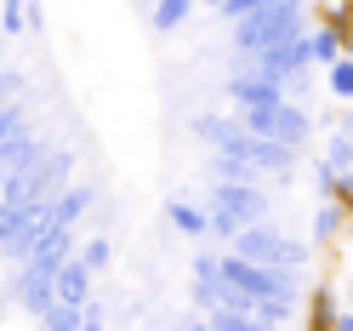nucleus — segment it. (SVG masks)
Returning <instances> with one entry per match:
<instances>
[{"mask_svg": "<svg viewBox=\"0 0 353 331\" xmlns=\"http://www.w3.org/2000/svg\"><path fill=\"white\" fill-rule=\"evenodd\" d=\"M85 314H92V303H52L46 314H40V331H80Z\"/></svg>", "mask_w": 353, "mask_h": 331, "instance_id": "2eb2a0df", "label": "nucleus"}, {"mask_svg": "<svg viewBox=\"0 0 353 331\" xmlns=\"http://www.w3.org/2000/svg\"><path fill=\"white\" fill-rule=\"evenodd\" d=\"M239 126L256 131V138H274V143H291L302 149L307 138H314V115L296 103V97H285V103H256V108H239Z\"/></svg>", "mask_w": 353, "mask_h": 331, "instance_id": "423d86ee", "label": "nucleus"}, {"mask_svg": "<svg viewBox=\"0 0 353 331\" xmlns=\"http://www.w3.org/2000/svg\"><path fill=\"white\" fill-rule=\"evenodd\" d=\"M325 154H330V160H342V166H353V131H347V126H330Z\"/></svg>", "mask_w": 353, "mask_h": 331, "instance_id": "aec40b11", "label": "nucleus"}, {"mask_svg": "<svg viewBox=\"0 0 353 331\" xmlns=\"http://www.w3.org/2000/svg\"><path fill=\"white\" fill-rule=\"evenodd\" d=\"M211 178H223V183H256L262 166L239 160V154H211Z\"/></svg>", "mask_w": 353, "mask_h": 331, "instance_id": "f3484780", "label": "nucleus"}, {"mask_svg": "<svg viewBox=\"0 0 353 331\" xmlns=\"http://www.w3.org/2000/svg\"><path fill=\"white\" fill-rule=\"evenodd\" d=\"M336 183H342V160H314V194L319 200H336Z\"/></svg>", "mask_w": 353, "mask_h": 331, "instance_id": "6ab92c4d", "label": "nucleus"}, {"mask_svg": "<svg viewBox=\"0 0 353 331\" xmlns=\"http://www.w3.org/2000/svg\"><path fill=\"white\" fill-rule=\"evenodd\" d=\"M307 46H314V63H319V69H330V63H336V57L347 52V35L314 17V29H307Z\"/></svg>", "mask_w": 353, "mask_h": 331, "instance_id": "f8f14e48", "label": "nucleus"}, {"mask_svg": "<svg viewBox=\"0 0 353 331\" xmlns=\"http://www.w3.org/2000/svg\"><path fill=\"white\" fill-rule=\"evenodd\" d=\"M325 86H330V97H336V103H353V52H342L325 69Z\"/></svg>", "mask_w": 353, "mask_h": 331, "instance_id": "a211bd4d", "label": "nucleus"}, {"mask_svg": "<svg viewBox=\"0 0 353 331\" xmlns=\"http://www.w3.org/2000/svg\"><path fill=\"white\" fill-rule=\"evenodd\" d=\"M80 331H108V325H103V308H97V303H92V314H85V325H80Z\"/></svg>", "mask_w": 353, "mask_h": 331, "instance_id": "393cba45", "label": "nucleus"}, {"mask_svg": "<svg viewBox=\"0 0 353 331\" xmlns=\"http://www.w3.org/2000/svg\"><path fill=\"white\" fill-rule=\"evenodd\" d=\"M256 6H268V0H228V6H223V17L234 23V17H245V12H256Z\"/></svg>", "mask_w": 353, "mask_h": 331, "instance_id": "5701e85b", "label": "nucleus"}, {"mask_svg": "<svg viewBox=\"0 0 353 331\" xmlns=\"http://www.w3.org/2000/svg\"><path fill=\"white\" fill-rule=\"evenodd\" d=\"M17 86H23V80H17V75H0V108H6V103L17 97Z\"/></svg>", "mask_w": 353, "mask_h": 331, "instance_id": "b1692460", "label": "nucleus"}, {"mask_svg": "<svg viewBox=\"0 0 353 331\" xmlns=\"http://www.w3.org/2000/svg\"><path fill=\"white\" fill-rule=\"evenodd\" d=\"M205 206H211V234H216V240H234L245 223H262V217L274 211L262 178H256V183H223V178H211Z\"/></svg>", "mask_w": 353, "mask_h": 331, "instance_id": "7ed1b4c3", "label": "nucleus"}, {"mask_svg": "<svg viewBox=\"0 0 353 331\" xmlns=\"http://www.w3.org/2000/svg\"><path fill=\"white\" fill-rule=\"evenodd\" d=\"M176 331H216V325H211V320L200 314V320H183V325H176Z\"/></svg>", "mask_w": 353, "mask_h": 331, "instance_id": "bb28decb", "label": "nucleus"}, {"mask_svg": "<svg viewBox=\"0 0 353 331\" xmlns=\"http://www.w3.org/2000/svg\"><path fill=\"white\" fill-rule=\"evenodd\" d=\"M52 229V200H6L0 206V257H29Z\"/></svg>", "mask_w": 353, "mask_h": 331, "instance_id": "39448f33", "label": "nucleus"}, {"mask_svg": "<svg viewBox=\"0 0 353 331\" xmlns=\"http://www.w3.org/2000/svg\"><path fill=\"white\" fill-rule=\"evenodd\" d=\"M314 29V17H307V0H268V6H256L245 17H234V52L251 57V52H268L279 40H296Z\"/></svg>", "mask_w": 353, "mask_h": 331, "instance_id": "f03ea898", "label": "nucleus"}, {"mask_svg": "<svg viewBox=\"0 0 353 331\" xmlns=\"http://www.w3.org/2000/svg\"><path fill=\"white\" fill-rule=\"evenodd\" d=\"M314 6H336V0H314Z\"/></svg>", "mask_w": 353, "mask_h": 331, "instance_id": "c756f323", "label": "nucleus"}, {"mask_svg": "<svg viewBox=\"0 0 353 331\" xmlns=\"http://www.w3.org/2000/svg\"><path fill=\"white\" fill-rule=\"evenodd\" d=\"M347 52H353V29H347Z\"/></svg>", "mask_w": 353, "mask_h": 331, "instance_id": "7c9ffc66", "label": "nucleus"}, {"mask_svg": "<svg viewBox=\"0 0 353 331\" xmlns=\"http://www.w3.org/2000/svg\"><path fill=\"white\" fill-rule=\"evenodd\" d=\"M223 92H228V103H234V108H256V103H285V97H291V86L274 80V75H262V69H245V63H239V69L223 80Z\"/></svg>", "mask_w": 353, "mask_h": 331, "instance_id": "0eeeda50", "label": "nucleus"}, {"mask_svg": "<svg viewBox=\"0 0 353 331\" xmlns=\"http://www.w3.org/2000/svg\"><path fill=\"white\" fill-rule=\"evenodd\" d=\"M200 6H211V12H223V6H228V0H200Z\"/></svg>", "mask_w": 353, "mask_h": 331, "instance_id": "cd10ccee", "label": "nucleus"}, {"mask_svg": "<svg viewBox=\"0 0 353 331\" xmlns=\"http://www.w3.org/2000/svg\"><path fill=\"white\" fill-rule=\"evenodd\" d=\"M0 29H6V35H23V29H29V0H6V6H0Z\"/></svg>", "mask_w": 353, "mask_h": 331, "instance_id": "4be33fe9", "label": "nucleus"}, {"mask_svg": "<svg viewBox=\"0 0 353 331\" xmlns=\"http://www.w3.org/2000/svg\"><path fill=\"white\" fill-rule=\"evenodd\" d=\"M347 308V297L336 292V285H314L307 292V303H302V320H307V331H336V314Z\"/></svg>", "mask_w": 353, "mask_h": 331, "instance_id": "6e6552de", "label": "nucleus"}, {"mask_svg": "<svg viewBox=\"0 0 353 331\" xmlns=\"http://www.w3.org/2000/svg\"><path fill=\"white\" fill-rule=\"evenodd\" d=\"M188 131H194L200 143H211L216 154H239V160L262 166V178H291V171H296V149H291V143L256 138V131L239 126V115H194Z\"/></svg>", "mask_w": 353, "mask_h": 331, "instance_id": "f257e3e1", "label": "nucleus"}, {"mask_svg": "<svg viewBox=\"0 0 353 331\" xmlns=\"http://www.w3.org/2000/svg\"><path fill=\"white\" fill-rule=\"evenodd\" d=\"M194 6H200V0H160V6H148V23L160 29V35H176V29L188 23Z\"/></svg>", "mask_w": 353, "mask_h": 331, "instance_id": "dca6fc26", "label": "nucleus"}, {"mask_svg": "<svg viewBox=\"0 0 353 331\" xmlns=\"http://www.w3.org/2000/svg\"><path fill=\"white\" fill-rule=\"evenodd\" d=\"M228 252L256 257V263H274V269H291V274H307V263H314V246H307V240H291V234L274 223V217L245 223V229L228 240Z\"/></svg>", "mask_w": 353, "mask_h": 331, "instance_id": "20e7f679", "label": "nucleus"}, {"mask_svg": "<svg viewBox=\"0 0 353 331\" xmlns=\"http://www.w3.org/2000/svg\"><path fill=\"white\" fill-rule=\"evenodd\" d=\"M325 126H347V131H353V103H347V108H342V115H330V120H325Z\"/></svg>", "mask_w": 353, "mask_h": 331, "instance_id": "a878e982", "label": "nucleus"}, {"mask_svg": "<svg viewBox=\"0 0 353 331\" xmlns=\"http://www.w3.org/2000/svg\"><path fill=\"white\" fill-rule=\"evenodd\" d=\"M342 297H347V308H353V274H347V292H342Z\"/></svg>", "mask_w": 353, "mask_h": 331, "instance_id": "c85d7f7f", "label": "nucleus"}, {"mask_svg": "<svg viewBox=\"0 0 353 331\" xmlns=\"http://www.w3.org/2000/svg\"><path fill=\"white\" fill-rule=\"evenodd\" d=\"M85 211H92V189H74V183H69V189H63L57 200H52V223L80 229V217H85Z\"/></svg>", "mask_w": 353, "mask_h": 331, "instance_id": "4468645a", "label": "nucleus"}, {"mask_svg": "<svg viewBox=\"0 0 353 331\" xmlns=\"http://www.w3.org/2000/svg\"><path fill=\"white\" fill-rule=\"evenodd\" d=\"M342 234H347V206L342 200H319V211H314V246H336Z\"/></svg>", "mask_w": 353, "mask_h": 331, "instance_id": "9b49d317", "label": "nucleus"}, {"mask_svg": "<svg viewBox=\"0 0 353 331\" xmlns=\"http://www.w3.org/2000/svg\"><path fill=\"white\" fill-rule=\"evenodd\" d=\"M80 257H85V263H92V269L103 274L108 263H114V246H108V234H92V240H85V246H80Z\"/></svg>", "mask_w": 353, "mask_h": 331, "instance_id": "412c9836", "label": "nucleus"}, {"mask_svg": "<svg viewBox=\"0 0 353 331\" xmlns=\"http://www.w3.org/2000/svg\"><path fill=\"white\" fill-rule=\"evenodd\" d=\"M165 217H171V229H176V234H194V240H200V234H211V206L171 200V206H165Z\"/></svg>", "mask_w": 353, "mask_h": 331, "instance_id": "ddd939ff", "label": "nucleus"}, {"mask_svg": "<svg viewBox=\"0 0 353 331\" xmlns=\"http://www.w3.org/2000/svg\"><path fill=\"white\" fill-rule=\"evenodd\" d=\"M205 320H211L216 331H279L268 314H256V308H234V303H216V308H205Z\"/></svg>", "mask_w": 353, "mask_h": 331, "instance_id": "9d476101", "label": "nucleus"}, {"mask_svg": "<svg viewBox=\"0 0 353 331\" xmlns=\"http://www.w3.org/2000/svg\"><path fill=\"white\" fill-rule=\"evenodd\" d=\"M92 280H97V269L80 252H69V263L57 269V303H92Z\"/></svg>", "mask_w": 353, "mask_h": 331, "instance_id": "1a4fd4ad", "label": "nucleus"}, {"mask_svg": "<svg viewBox=\"0 0 353 331\" xmlns=\"http://www.w3.org/2000/svg\"><path fill=\"white\" fill-rule=\"evenodd\" d=\"M143 6H160V0H143Z\"/></svg>", "mask_w": 353, "mask_h": 331, "instance_id": "2f4dec72", "label": "nucleus"}]
</instances>
